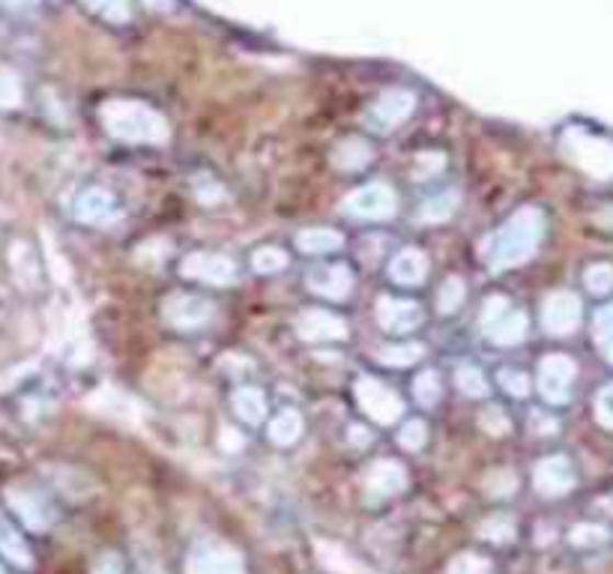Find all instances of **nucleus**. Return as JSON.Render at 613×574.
Segmentation results:
<instances>
[{"instance_id":"nucleus-1","label":"nucleus","mask_w":613,"mask_h":574,"mask_svg":"<svg viewBox=\"0 0 613 574\" xmlns=\"http://www.w3.org/2000/svg\"><path fill=\"white\" fill-rule=\"evenodd\" d=\"M542 225L545 221L536 207L518 210L500 231L491 233L483 243V261L488 269H509V266L524 264L542 240Z\"/></svg>"},{"instance_id":"nucleus-2","label":"nucleus","mask_w":613,"mask_h":574,"mask_svg":"<svg viewBox=\"0 0 613 574\" xmlns=\"http://www.w3.org/2000/svg\"><path fill=\"white\" fill-rule=\"evenodd\" d=\"M102 120L111 138H121V141L159 144L168 135L162 117H156L154 111L144 105H109Z\"/></svg>"},{"instance_id":"nucleus-3","label":"nucleus","mask_w":613,"mask_h":574,"mask_svg":"<svg viewBox=\"0 0 613 574\" xmlns=\"http://www.w3.org/2000/svg\"><path fill=\"white\" fill-rule=\"evenodd\" d=\"M483 332L493 344H518L526 335L524 311H518L506 297H491L483 309Z\"/></svg>"},{"instance_id":"nucleus-4","label":"nucleus","mask_w":613,"mask_h":574,"mask_svg":"<svg viewBox=\"0 0 613 574\" xmlns=\"http://www.w3.org/2000/svg\"><path fill=\"white\" fill-rule=\"evenodd\" d=\"M356 401H360L362 413L377 425H393L405 416V401L398 398L395 389L381 383L377 377H360L356 380Z\"/></svg>"},{"instance_id":"nucleus-5","label":"nucleus","mask_w":613,"mask_h":574,"mask_svg":"<svg viewBox=\"0 0 613 574\" xmlns=\"http://www.w3.org/2000/svg\"><path fill=\"white\" fill-rule=\"evenodd\" d=\"M186 574H246V565L230 544L204 539L189 551Z\"/></svg>"},{"instance_id":"nucleus-6","label":"nucleus","mask_w":613,"mask_h":574,"mask_svg":"<svg viewBox=\"0 0 613 574\" xmlns=\"http://www.w3.org/2000/svg\"><path fill=\"white\" fill-rule=\"evenodd\" d=\"M213 314H216L213 302L204 297H195V294H171L162 306L164 323L180 332H192L207 326V323L213 321Z\"/></svg>"},{"instance_id":"nucleus-7","label":"nucleus","mask_w":613,"mask_h":574,"mask_svg":"<svg viewBox=\"0 0 613 574\" xmlns=\"http://www.w3.org/2000/svg\"><path fill=\"white\" fill-rule=\"evenodd\" d=\"M180 273L186 278H192V282H201V285L225 287L237 278V264H234L230 257H225V254L192 252L183 257Z\"/></svg>"},{"instance_id":"nucleus-8","label":"nucleus","mask_w":613,"mask_h":574,"mask_svg":"<svg viewBox=\"0 0 613 574\" xmlns=\"http://www.w3.org/2000/svg\"><path fill=\"white\" fill-rule=\"evenodd\" d=\"M7 503L12 506V512L31 527V530H48L55 524V506L48 503L43 491L27 485H12L7 491Z\"/></svg>"},{"instance_id":"nucleus-9","label":"nucleus","mask_w":613,"mask_h":574,"mask_svg":"<svg viewBox=\"0 0 613 574\" xmlns=\"http://www.w3.org/2000/svg\"><path fill=\"white\" fill-rule=\"evenodd\" d=\"M395 192L386 183H372V186H362L356 192H351L344 198V213H351L356 219H389L395 213Z\"/></svg>"},{"instance_id":"nucleus-10","label":"nucleus","mask_w":613,"mask_h":574,"mask_svg":"<svg viewBox=\"0 0 613 574\" xmlns=\"http://www.w3.org/2000/svg\"><path fill=\"white\" fill-rule=\"evenodd\" d=\"M422 321H425V311H422V306L413 302V299H377V323H381L386 332L405 335V332L417 330Z\"/></svg>"},{"instance_id":"nucleus-11","label":"nucleus","mask_w":613,"mask_h":574,"mask_svg":"<svg viewBox=\"0 0 613 574\" xmlns=\"http://www.w3.org/2000/svg\"><path fill=\"white\" fill-rule=\"evenodd\" d=\"M571 380H575V363L566 356H545L538 365V389L550 404H563L569 398Z\"/></svg>"},{"instance_id":"nucleus-12","label":"nucleus","mask_w":613,"mask_h":574,"mask_svg":"<svg viewBox=\"0 0 613 574\" xmlns=\"http://www.w3.org/2000/svg\"><path fill=\"white\" fill-rule=\"evenodd\" d=\"M296 332L306 342H341V338H348V323L339 314H332V311L308 309L299 314Z\"/></svg>"},{"instance_id":"nucleus-13","label":"nucleus","mask_w":613,"mask_h":574,"mask_svg":"<svg viewBox=\"0 0 613 574\" xmlns=\"http://www.w3.org/2000/svg\"><path fill=\"white\" fill-rule=\"evenodd\" d=\"M308 287L327 299H348L353 290L351 266L344 264H323L308 273Z\"/></svg>"},{"instance_id":"nucleus-14","label":"nucleus","mask_w":613,"mask_h":574,"mask_svg":"<svg viewBox=\"0 0 613 574\" xmlns=\"http://www.w3.org/2000/svg\"><path fill=\"white\" fill-rule=\"evenodd\" d=\"M407 485V470L393 458H381L374 461L368 475H365V491L372 500H386L395 497L398 491H405Z\"/></svg>"},{"instance_id":"nucleus-15","label":"nucleus","mask_w":613,"mask_h":574,"mask_svg":"<svg viewBox=\"0 0 613 574\" xmlns=\"http://www.w3.org/2000/svg\"><path fill=\"white\" fill-rule=\"evenodd\" d=\"M581 318V302L571 297V294H554V297L542 306V326L550 335H566L578 326Z\"/></svg>"},{"instance_id":"nucleus-16","label":"nucleus","mask_w":613,"mask_h":574,"mask_svg":"<svg viewBox=\"0 0 613 574\" xmlns=\"http://www.w3.org/2000/svg\"><path fill=\"white\" fill-rule=\"evenodd\" d=\"M114 210H117V200H114L109 188L90 186L76 198V219L84 221V225L109 221L114 216Z\"/></svg>"},{"instance_id":"nucleus-17","label":"nucleus","mask_w":613,"mask_h":574,"mask_svg":"<svg viewBox=\"0 0 613 574\" xmlns=\"http://www.w3.org/2000/svg\"><path fill=\"white\" fill-rule=\"evenodd\" d=\"M428 276V257L419 249H405L389 261V278L401 287L422 285Z\"/></svg>"},{"instance_id":"nucleus-18","label":"nucleus","mask_w":613,"mask_h":574,"mask_svg":"<svg viewBox=\"0 0 613 574\" xmlns=\"http://www.w3.org/2000/svg\"><path fill=\"white\" fill-rule=\"evenodd\" d=\"M571 482H575V473H571V464L566 458H548L536 467V487L548 497L566 494Z\"/></svg>"},{"instance_id":"nucleus-19","label":"nucleus","mask_w":613,"mask_h":574,"mask_svg":"<svg viewBox=\"0 0 613 574\" xmlns=\"http://www.w3.org/2000/svg\"><path fill=\"white\" fill-rule=\"evenodd\" d=\"M0 553H3L10 563L19 565V569H31L33 565V553L31 548H27V541H24L19 527H15L3 512H0Z\"/></svg>"},{"instance_id":"nucleus-20","label":"nucleus","mask_w":613,"mask_h":574,"mask_svg":"<svg viewBox=\"0 0 613 574\" xmlns=\"http://www.w3.org/2000/svg\"><path fill=\"white\" fill-rule=\"evenodd\" d=\"M341 245H344V237L332 228H308V231L296 233V249L303 254L339 252Z\"/></svg>"},{"instance_id":"nucleus-21","label":"nucleus","mask_w":613,"mask_h":574,"mask_svg":"<svg viewBox=\"0 0 613 574\" xmlns=\"http://www.w3.org/2000/svg\"><path fill=\"white\" fill-rule=\"evenodd\" d=\"M234 410L242 422L258 425L266 420V395L258 387H240L234 392Z\"/></svg>"},{"instance_id":"nucleus-22","label":"nucleus","mask_w":613,"mask_h":574,"mask_svg":"<svg viewBox=\"0 0 613 574\" xmlns=\"http://www.w3.org/2000/svg\"><path fill=\"white\" fill-rule=\"evenodd\" d=\"M299 434H303V416H299V410H279V416L270 422V440H273L275 446H294V443L299 440Z\"/></svg>"},{"instance_id":"nucleus-23","label":"nucleus","mask_w":613,"mask_h":574,"mask_svg":"<svg viewBox=\"0 0 613 574\" xmlns=\"http://www.w3.org/2000/svg\"><path fill=\"white\" fill-rule=\"evenodd\" d=\"M458 192H440L434 198L422 200V207L417 213V221H428V225H440V221H450L458 210Z\"/></svg>"},{"instance_id":"nucleus-24","label":"nucleus","mask_w":613,"mask_h":574,"mask_svg":"<svg viewBox=\"0 0 613 574\" xmlns=\"http://www.w3.org/2000/svg\"><path fill=\"white\" fill-rule=\"evenodd\" d=\"M425 356V347L419 342H401V344H384L374 359L384 365H393V368H405V365H417L419 359Z\"/></svg>"},{"instance_id":"nucleus-25","label":"nucleus","mask_w":613,"mask_h":574,"mask_svg":"<svg viewBox=\"0 0 613 574\" xmlns=\"http://www.w3.org/2000/svg\"><path fill=\"white\" fill-rule=\"evenodd\" d=\"M332 162H336L339 171H360V168H365L372 162V147L365 141H360V138H353V141L341 144L339 150H336V156H332Z\"/></svg>"},{"instance_id":"nucleus-26","label":"nucleus","mask_w":613,"mask_h":574,"mask_svg":"<svg viewBox=\"0 0 613 574\" xmlns=\"http://www.w3.org/2000/svg\"><path fill=\"white\" fill-rule=\"evenodd\" d=\"M287 264H291V257H287L285 249H279V245H261V249H254L252 252V269L254 273H261V276H275V273H282Z\"/></svg>"},{"instance_id":"nucleus-27","label":"nucleus","mask_w":613,"mask_h":574,"mask_svg":"<svg viewBox=\"0 0 613 574\" xmlns=\"http://www.w3.org/2000/svg\"><path fill=\"white\" fill-rule=\"evenodd\" d=\"M413 108V100L407 96V93H393V96H384V100L377 102V108H374V117L381 126H393V123L405 120L407 114Z\"/></svg>"},{"instance_id":"nucleus-28","label":"nucleus","mask_w":613,"mask_h":574,"mask_svg":"<svg viewBox=\"0 0 613 574\" xmlns=\"http://www.w3.org/2000/svg\"><path fill=\"white\" fill-rule=\"evenodd\" d=\"M455 383H458V389L467 398H485L488 389H491L488 380H485L483 368H476V365H461L458 375H455Z\"/></svg>"},{"instance_id":"nucleus-29","label":"nucleus","mask_w":613,"mask_h":574,"mask_svg":"<svg viewBox=\"0 0 613 574\" xmlns=\"http://www.w3.org/2000/svg\"><path fill=\"white\" fill-rule=\"evenodd\" d=\"M464 297H467V290H464V282L461 278H446L438 290V309L440 314H455V311L464 306Z\"/></svg>"},{"instance_id":"nucleus-30","label":"nucleus","mask_w":613,"mask_h":574,"mask_svg":"<svg viewBox=\"0 0 613 574\" xmlns=\"http://www.w3.org/2000/svg\"><path fill=\"white\" fill-rule=\"evenodd\" d=\"M446 574H493V565L483 553H458Z\"/></svg>"},{"instance_id":"nucleus-31","label":"nucleus","mask_w":613,"mask_h":574,"mask_svg":"<svg viewBox=\"0 0 613 574\" xmlns=\"http://www.w3.org/2000/svg\"><path fill=\"white\" fill-rule=\"evenodd\" d=\"M440 377L438 371H422V375L413 380V395H417V401L422 404V407H434L440 401Z\"/></svg>"},{"instance_id":"nucleus-32","label":"nucleus","mask_w":613,"mask_h":574,"mask_svg":"<svg viewBox=\"0 0 613 574\" xmlns=\"http://www.w3.org/2000/svg\"><path fill=\"white\" fill-rule=\"evenodd\" d=\"M428 443V428L422 420H410L398 428V446L407 452H419Z\"/></svg>"},{"instance_id":"nucleus-33","label":"nucleus","mask_w":613,"mask_h":574,"mask_svg":"<svg viewBox=\"0 0 613 574\" xmlns=\"http://www.w3.org/2000/svg\"><path fill=\"white\" fill-rule=\"evenodd\" d=\"M479 532H483V539L500 541V544H506V541L515 536V524H512L509 518H503V515H497V518L485 520L483 530H479Z\"/></svg>"},{"instance_id":"nucleus-34","label":"nucleus","mask_w":613,"mask_h":574,"mask_svg":"<svg viewBox=\"0 0 613 574\" xmlns=\"http://www.w3.org/2000/svg\"><path fill=\"white\" fill-rule=\"evenodd\" d=\"M485 491L491 494V497H509L512 491H515V475L509 473V470H497L485 479Z\"/></svg>"},{"instance_id":"nucleus-35","label":"nucleus","mask_w":613,"mask_h":574,"mask_svg":"<svg viewBox=\"0 0 613 574\" xmlns=\"http://www.w3.org/2000/svg\"><path fill=\"white\" fill-rule=\"evenodd\" d=\"M500 387L512 398H526V392H530L524 371H518V368H503V371H500Z\"/></svg>"},{"instance_id":"nucleus-36","label":"nucleus","mask_w":613,"mask_h":574,"mask_svg":"<svg viewBox=\"0 0 613 574\" xmlns=\"http://www.w3.org/2000/svg\"><path fill=\"white\" fill-rule=\"evenodd\" d=\"M93 574H132L129 565L123 563V556L117 553H102L93 563Z\"/></svg>"},{"instance_id":"nucleus-37","label":"nucleus","mask_w":613,"mask_h":574,"mask_svg":"<svg viewBox=\"0 0 613 574\" xmlns=\"http://www.w3.org/2000/svg\"><path fill=\"white\" fill-rule=\"evenodd\" d=\"M483 428H488L491 434H506L509 431V422H506V413L500 407H491L483 413Z\"/></svg>"},{"instance_id":"nucleus-38","label":"nucleus","mask_w":613,"mask_h":574,"mask_svg":"<svg viewBox=\"0 0 613 574\" xmlns=\"http://www.w3.org/2000/svg\"><path fill=\"white\" fill-rule=\"evenodd\" d=\"M587 285H590V290H608V287L613 285V276H611V269L608 266H595V269H590L587 273Z\"/></svg>"},{"instance_id":"nucleus-39","label":"nucleus","mask_w":613,"mask_h":574,"mask_svg":"<svg viewBox=\"0 0 613 574\" xmlns=\"http://www.w3.org/2000/svg\"><path fill=\"white\" fill-rule=\"evenodd\" d=\"M368 440H372V434H368L365 428H360V425H353V428H351L353 446H360V449H362V446H368Z\"/></svg>"},{"instance_id":"nucleus-40","label":"nucleus","mask_w":613,"mask_h":574,"mask_svg":"<svg viewBox=\"0 0 613 574\" xmlns=\"http://www.w3.org/2000/svg\"><path fill=\"white\" fill-rule=\"evenodd\" d=\"M0 574H7V572H3V565H0Z\"/></svg>"}]
</instances>
